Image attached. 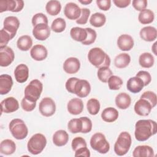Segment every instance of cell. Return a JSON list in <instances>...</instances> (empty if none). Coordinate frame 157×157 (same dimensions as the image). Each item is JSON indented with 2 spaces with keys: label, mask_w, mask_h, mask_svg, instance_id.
Instances as JSON below:
<instances>
[{
  "label": "cell",
  "mask_w": 157,
  "mask_h": 157,
  "mask_svg": "<svg viewBox=\"0 0 157 157\" xmlns=\"http://www.w3.org/2000/svg\"><path fill=\"white\" fill-rule=\"evenodd\" d=\"M157 124L152 120H139L135 124L134 136L137 140L143 142L156 134Z\"/></svg>",
  "instance_id": "obj_1"
},
{
  "label": "cell",
  "mask_w": 157,
  "mask_h": 157,
  "mask_svg": "<svg viewBox=\"0 0 157 157\" xmlns=\"http://www.w3.org/2000/svg\"><path fill=\"white\" fill-rule=\"evenodd\" d=\"M88 59L90 63L98 69L102 67H109L110 65L109 56L99 47H94L90 50Z\"/></svg>",
  "instance_id": "obj_2"
},
{
  "label": "cell",
  "mask_w": 157,
  "mask_h": 157,
  "mask_svg": "<svg viewBox=\"0 0 157 157\" xmlns=\"http://www.w3.org/2000/svg\"><path fill=\"white\" fill-rule=\"evenodd\" d=\"M131 143L132 139L130 134L126 131L121 132L114 144V151L116 155L118 156L126 155L130 149Z\"/></svg>",
  "instance_id": "obj_3"
},
{
  "label": "cell",
  "mask_w": 157,
  "mask_h": 157,
  "mask_svg": "<svg viewBox=\"0 0 157 157\" xmlns=\"http://www.w3.org/2000/svg\"><path fill=\"white\" fill-rule=\"evenodd\" d=\"M47 145V139L44 135L40 133L34 134L28 140L27 148L32 155L40 154L45 148Z\"/></svg>",
  "instance_id": "obj_4"
},
{
  "label": "cell",
  "mask_w": 157,
  "mask_h": 157,
  "mask_svg": "<svg viewBox=\"0 0 157 157\" xmlns=\"http://www.w3.org/2000/svg\"><path fill=\"white\" fill-rule=\"evenodd\" d=\"M9 128L13 137L17 140L24 139L28 136V127L21 119L15 118L12 120L9 123Z\"/></svg>",
  "instance_id": "obj_5"
},
{
  "label": "cell",
  "mask_w": 157,
  "mask_h": 157,
  "mask_svg": "<svg viewBox=\"0 0 157 157\" xmlns=\"http://www.w3.org/2000/svg\"><path fill=\"white\" fill-rule=\"evenodd\" d=\"M90 146L94 150L101 154H105L110 150V144L101 132H96L91 136Z\"/></svg>",
  "instance_id": "obj_6"
},
{
  "label": "cell",
  "mask_w": 157,
  "mask_h": 157,
  "mask_svg": "<svg viewBox=\"0 0 157 157\" xmlns=\"http://www.w3.org/2000/svg\"><path fill=\"white\" fill-rule=\"evenodd\" d=\"M43 90V85L38 79L31 80L25 88V98L36 102L40 98Z\"/></svg>",
  "instance_id": "obj_7"
},
{
  "label": "cell",
  "mask_w": 157,
  "mask_h": 157,
  "mask_svg": "<svg viewBox=\"0 0 157 157\" xmlns=\"http://www.w3.org/2000/svg\"><path fill=\"white\" fill-rule=\"evenodd\" d=\"M24 7L22 0H1L0 1V13L6 11L12 12H20Z\"/></svg>",
  "instance_id": "obj_8"
},
{
  "label": "cell",
  "mask_w": 157,
  "mask_h": 157,
  "mask_svg": "<svg viewBox=\"0 0 157 157\" xmlns=\"http://www.w3.org/2000/svg\"><path fill=\"white\" fill-rule=\"evenodd\" d=\"M39 110L40 114L44 117H51L55 113L56 105L55 101L50 98H43L39 105Z\"/></svg>",
  "instance_id": "obj_9"
},
{
  "label": "cell",
  "mask_w": 157,
  "mask_h": 157,
  "mask_svg": "<svg viewBox=\"0 0 157 157\" xmlns=\"http://www.w3.org/2000/svg\"><path fill=\"white\" fill-rule=\"evenodd\" d=\"M91 91V85L90 83L83 79H78L74 87L73 94H76L79 98H85L88 96Z\"/></svg>",
  "instance_id": "obj_10"
},
{
  "label": "cell",
  "mask_w": 157,
  "mask_h": 157,
  "mask_svg": "<svg viewBox=\"0 0 157 157\" xmlns=\"http://www.w3.org/2000/svg\"><path fill=\"white\" fill-rule=\"evenodd\" d=\"M20 21L17 17L15 16H9L5 18L4 20L3 28L14 37L20 26Z\"/></svg>",
  "instance_id": "obj_11"
},
{
  "label": "cell",
  "mask_w": 157,
  "mask_h": 157,
  "mask_svg": "<svg viewBox=\"0 0 157 157\" xmlns=\"http://www.w3.org/2000/svg\"><path fill=\"white\" fill-rule=\"evenodd\" d=\"M14 59L15 54L10 47L6 46L0 48V66L1 67L9 66Z\"/></svg>",
  "instance_id": "obj_12"
},
{
  "label": "cell",
  "mask_w": 157,
  "mask_h": 157,
  "mask_svg": "<svg viewBox=\"0 0 157 157\" xmlns=\"http://www.w3.org/2000/svg\"><path fill=\"white\" fill-rule=\"evenodd\" d=\"M19 108L18 101L13 97H8L1 102V112L10 113L17 111Z\"/></svg>",
  "instance_id": "obj_13"
},
{
  "label": "cell",
  "mask_w": 157,
  "mask_h": 157,
  "mask_svg": "<svg viewBox=\"0 0 157 157\" xmlns=\"http://www.w3.org/2000/svg\"><path fill=\"white\" fill-rule=\"evenodd\" d=\"M50 28L48 25L40 23L34 26L33 29V35L39 40H45L49 37L50 35Z\"/></svg>",
  "instance_id": "obj_14"
},
{
  "label": "cell",
  "mask_w": 157,
  "mask_h": 157,
  "mask_svg": "<svg viewBox=\"0 0 157 157\" xmlns=\"http://www.w3.org/2000/svg\"><path fill=\"white\" fill-rule=\"evenodd\" d=\"M134 111L139 116H148L153 109L151 104L146 99L140 98L134 105Z\"/></svg>",
  "instance_id": "obj_15"
},
{
  "label": "cell",
  "mask_w": 157,
  "mask_h": 157,
  "mask_svg": "<svg viewBox=\"0 0 157 157\" xmlns=\"http://www.w3.org/2000/svg\"><path fill=\"white\" fill-rule=\"evenodd\" d=\"M64 13L69 20H77L81 15V9L74 2H68L64 8Z\"/></svg>",
  "instance_id": "obj_16"
},
{
  "label": "cell",
  "mask_w": 157,
  "mask_h": 157,
  "mask_svg": "<svg viewBox=\"0 0 157 157\" xmlns=\"http://www.w3.org/2000/svg\"><path fill=\"white\" fill-rule=\"evenodd\" d=\"M64 71L69 74H76L80 69V63L78 58L70 57L66 59L63 63Z\"/></svg>",
  "instance_id": "obj_17"
},
{
  "label": "cell",
  "mask_w": 157,
  "mask_h": 157,
  "mask_svg": "<svg viewBox=\"0 0 157 157\" xmlns=\"http://www.w3.org/2000/svg\"><path fill=\"white\" fill-rule=\"evenodd\" d=\"M133 38L129 34H121L117 39V45L122 51H129L134 47Z\"/></svg>",
  "instance_id": "obj_18"
},
{
  "label": "cell",
  "mask_w": 157,
  "mask_h": 157,
  "mask_svg": "<svg viewBox=\"0 0 157 157\" xmlns=\"http://www.w3.org/2000/svg\"><path fill=\"white\" fill-rule=\"evenodd\" d=\"M30 55L36 61H40L44 60L48 55V51L46 47L40 44L35 45L30 50Z\"/></svg>",
  "instance_id": "obj_19"
},
{
  "label": "cell",
  "mask_w": 157,
  "mask_h": 157,
  "mask_svg": "<svg viewBox=\"0 0 157 157\" xmlns=\"http://www.w3.org/2000/svg\"><path fill=\"white\" fill-rule=\"evenodd\" d=\"M83 107L84 105L82 100L77 98L71 99L67 104V111L74 115L80 114L83 110Z\"/></svg>",
  "instance_id": "obj_20"
},
{
  "label": "cell",
  "mask_w": 157,
  "mask_h": 157,
  "mask_svg": "<svg viewBox=\"0 0 157 157\" xmlns=\"http://www.w3.org/2000/svg\"><path fill=\"white\" fill-rule=\"evenodd\" d=\"M14 76L16 81L20 83L27 81L29 77V69L25 64H18L15 69Z\"/></svg>",
  "instance_id": "obj_21"
},
{
  "label": "cell",
  "mask_w": 157,
  "mask_h": 157,
  "mask_svg": "<svg viewBox=\"0 0 157 157\" xmlns=\"http://www.w3.org/2000/svg\"><path fill=\"white\" fill-rule=\"evenodd\" d=\"M139 35L142 40L147 42H152L155 40L157 37V30L153 26H147L140 29Z\"/></svg>",
  "instance_id": "obj_22"
},
{
  "label": "cell",
  "mask_w": 157,
  "mask_h": 157,
  "mask_svg": "<svg viewBox=\"0 0 157 157\" xmlns=\"http://www.w3.org/2000/svg\"><path fill=\"white\" fill-rule=\"evenodd\" d=\"M144 86V84L143 81L136 76L131 77L127 81L126 88L132 93H139L143 89Z\"/></svg>",
  "instance_id": "obj_23"
},
{
  "label": "cell",
  "mask_w": 157,
  "mask_h": 157,
  "mask_svg": "<svg viewBox=\"0 0 157 157\" xmlns=\"http://www.w3.org/2000/svg\"><path fill=\"white\" fill-rule=\"evenodd\" d=\"M13 85L12 78L8 74H1L0 75V94L4 95L7 94Z\"/></svg>",
  "instance_id": "obj_24"
},
{
  "label": "cell",
  "mask_w": 157,
  "mask_h": 157,
  "mask_svg": "<svg viewBox=\"0 0 157 157\" xmlns=\"http://www.w3.org/2000/svg\"><path fill=\"white\" fill-rule=\"evenodd\" d=\"M154 156L152 147L146 145L137 146L132 152V156L134 157H153Z\"/></svg>",
  "instance_id": "obj_25"
},
{
  "label": "cell",
  "mask_w": 157,
  "mask_h": 157,
  "mask_svg": "<svg viewBox=\"0 0 157 157\" xmlns=\"http://www.w3.org/2000/svg\"><path fill=\"white\" fill-rule=\"evenodd\" d=\"M115 102L118 108L124 110L130 106L131 103V98L128 93H120L117 95Z\"/></svg>",
  "instance_id": "obj_26"
},
{
  "label": "cell",
  "mask_w": 157,
  "mask_h": 157,
  "mask_svg": "<svg viewBox=\"0 0 157 157\" xmlns=\"http://www.w3.org/2000/svg\"><path fill=\"white\" fill-rule=\"evenodd\" d=\"M52 140L56 146L62 147L68 142L69 135L64 130H58L53 134Z\"/></svg>",
  "instance_id": "obj_27"
},
{
  "label": "cell",
  "mask_w": 157,
  "mask_h": 157,
  "mask_svg": "<svg viewBox=\"0 0 157 157\" xmlns=\"http://www.w3.org/2000/svg\"><path fill=\"white\" fill-rule=\"evenodd\" d=\"M118 117V110L112 107L105 108L101 113V118L102 120L107 123H112L116 121Z\"/></svg>",
  "instance_id": "obj_28"
},
{
  "label": "cell",
  "mask_w": 157,
  "mask_h": 157,
  "mask_svg": "<svg viewBox=\"0 0 157 157\" xmlns=\"http://www.w3.org/2000/svg\"><path fill=\"white\" fill-rule=\"evenodd\" d=\"M15 143L11 139L3 140L0 144V152L3 155H12L15 151Z\"/></svg>",
  "instance_id": "obj_29"
},
{
  "label": "cell",
  "mask_w": 157,
  "mask_h": 157,
  "mask_svg": "<svg viewBox=\"0 0 157 157\" xmlns=\"http://www.w3.org/2000/svg\"><path fill=\"white\" fill-rule=\"evenodd\" d=\"M70 35L72 39L77 42H83L87 37L86 28L80 27H73L70 31Z\"/></svg>",
  "instance_id": "obj_30"
},
{
  "label": "cell",
  "mask_w": 157,
  "mask_h": 157,
  "mask_svg": "<svg viewBox=\"0 0 157 157\" xmlns=\"http://www.w3.org/2000/svg\"><path fill=\"white\" fill-rule=\"evenodd\" d=\"M131 62V56L126 53H120L117 55L114 59L115 66L119 69H123L127 67Z\"/></svg>",
  "instance_id": "obj_31"
},
{
  "label": "cell",
  "mask_w": 157,
  "mask_h": 157,
  "mask_svg": "<svg viewBox=\"0 0 157 157\" xmlns=\"http://www.w3.org/2000/svg\"><path fill=\"white\" fill-rule=\"evenodd\" d=\"M155 63V59L152 54L148 52L142 53L139 58V63L144 68L151 67Z\"/></svg>",
  "instance_id": "obj_32"
},
{
  "label": "cell",
  "mask_w": 157,
  "mask_h": 157,
  "mask_svg": "<svg viewBox=\"0 0 157 157\" xmlns=\"http://www.w3.org/2000/svg\"><path fill=\"white\" fill-rule=\"evenodd\" d=\"M155 19L154 12L150 9H145L140 12L138 20L142 25H147L152 23Z\"/></svg>",
  "instance_id": "obj_33"
},
{
  "label": "cell",
  "mask_w": 157,
  "mask_h": 157,
  "mask_svg": "<svg viewBox=\"0 0 157 157\" xmlns=\"http://www.w3.org/2000/svg\"><path fill=\"white\" fill-rule=\"evenodd\" d=\"M17 45L18 49L21 51L29 50L33 45V40L28 35L20 36L17 42Z\"/></svg>",
  "instance_id": "obj_34"
},
{
  "label": "cell",
  "mask_w": 157,
  "mask_h": 157,
  "mask_svg": "<svg viewBox=\"0 0 157 157\" xmlns=\"http://www.w3.org/2000/svg\"><path fill=\"white\" fill-rule=\"evenodd\" d=\"M61 5L59 1L51 0L47 2L45 6V10L48 14L52 16L57 15L61 11Z\"/></svg>",
  "instance_id": "obj_35"
},
{
  "label": "cell",
  "mask_w": 157,
  "mask_h": 157,
  "mask_svg": "<svg viewBox=\"0 0 157 157\" xmlns=\"http://www.w3.org/2000/svg\"><path fill=\"white\" fill-rule=\"evenodd\" d=\"M106 22V17L104 14L96 12L91 15L90 18V23L96 28H100L104 25Z\"/></svg>",
  "instance_id": "obj_36"
},
{
  "label": "cell",
  "mask_w": 157,
  "mask_h": 157,
  "mask_svg": "<svg viewBox=\"0 0 157 157\" xmlns=\"http://www.w3.org/2000/svg\"><path fill=\"white\" fill-rule=\"evenodd\" d=\"M82 126L83 124L80 118L71 119L67 123V128L69 131L72 134L81 132L82 130Z\"/></svg>",
  "instance_id": "obj_37"
},
{
  "label": "cell",
  "mask_w": 157,
  "mask_h": 157,
  "mask_svg": "<svg viewBox=\"0 0 157 157\" xmlns=\"http://www.w3.org/2000/svg\"><path fill=\"white\" fill-rule=\"evenodd\" d=\"M99 101L95 98H91L87 101L86 108L88 113L92 115H96L100 110Z\"/></svg>",
  "instance_id": "obj_38"
},
{
  "label": "cell",
  "mask_w": 157,
  "mask_h": 157,
  "mask_svg": "<svg viewBox=\"0 0 157 157\" xmlns=\"http://www.w3.org/2000/svg\"><path fill=\"white\" fill-rule=\"evenodd\" d=\"M113 75L112 71L109 67H102L98 69L97 72V75L99 80L103 82L107 83L109 78Z\"/></svg>",
  "instance_id": "obj_39"
},
{
  "label": "cell",
  "mask_w": 157,
  "mask_h": 157,
  "mask_svg": "<svg viewBox=\"0 0 157 157\" xmlns=\"http://www.w3.org/2000/svg\"><path fill=\"white\" fill-rule=\"evenodd\" d=\"M66 27V21L62 18H56L55 19L52 25L51 29L55 33H59L64 31Z\"/></svg>",
  "instance_id": "obj_40"
},
{
  "label": "cell",
  "mask_w": 157,
  "mask_h": 157,
  "mask_svg": "<svg viewBox=\"0 0 157 157\" xmlns=\"http://www.w3.org/2000/svg\"><path fill=\"white\" fill-rule=\"evenodd\" d=\"M109 88L111 90H118L123 85V80L118 76L112 75L107 81Z\"/></svg>",
  "instance_id": "obj_41"
},
{
  "label": "cell",
  "mask_w": 157,
  "mask_h": 157,
  "mask_svg": "<svg viewBox=\"0 0 157 157\" xmlns=\"http://www.w3.org/2000/svg\"><path fill=\"white\" fill-rule=\"evenodd\" d=\"M86 29L87 31V37L85 40L82 42V44L85 45H89L95 42L97 37V34L95 30L91 28H86Z\"/></svg>",
  "instance_id": "obj_42"
},
{
  "label": "cell",
  "mask_w": 157,
  "mask_h": 157,
  "mask_svg": "<svg viewBox=\"0 0 157 157\" xmlns=\"http://www.w3.org/2000/svg\"><path fill=\"white\" fill-rule=\"evenodd\" d=\"M142 99H145L147 100L152 105L153 108L155 107L157 103V96L156 93L151 91H145L141 96L140 98Z\"/></svg>",
  "instance_id": "obj_43"
},
{
  "label": "cell",
  "mask_w": 157,
  "mask_h": 157,
  "mask_svg": "<svg viewBox=\"0 0 157 157\" xmlns=\"http://www.w3.org/2000/svg\"><path fill=\"white\" fill-rule=\"evenodd\" d=\"M87 146L86 140L82 137H76L74 138L72 140L71 143V147L73 151H75L78 149L85 147Z\"/></svg>",
  "instance_id": "obj_44"
},
{
  "label": "cell",
  "mask_w": 157,
  "mask_h": 157,
  "mask_svg": "<svg viewBox=\"0 0 157 157\" xmlns=\"http://www.w3.org/2000/svg\"><path fill=\"white\" fill-rule=\"evenodd\" d=\"M13 37L4 28H2L0 31V48L7 46L9 40H12Z\"/></svg>",
  "instance_id": "obj_45"
},
{
  "label": "cell",
  "mask_w": 157,
  "mask_h": 157,
  "mask_svg": "<svg viewBox=\"0 0 157 157\" xmlns=\"http://www.w3.org/2000/svg\"><path fill=\"white\" fill-rule=\"evenodd\" d=\"M31 22L33 26H35L36 25L40 23L48 25V18L47 16L43 13H37L33 17Z\"/></svg>",
  "instance_id": "obj_46"
},
{
  "label": "cell",
  "mask_w": 157,
  "mask_h": 157,
  "mask_svg": "<svg viewBox=\"0 0 157 157\" xmlns=\"http://www.w3.org/2000/svg\"><path fill=\"white\" fill-rule=\"evenodd\" d=\"M36 106V102L28 100L26 98H23L21 102V107L22 109L26 112L33 111Z\"/></svg>",
  "instance_id": "obj_47"
},
{
  "label": "cell",
  "mask_w": 157,
  "mask_h": 157,
  "mask_svg": "<svg viewBox=\"0 0 157 157\" xmlns=\"http://www.w3.org/2000/svg\"><path fill=\"white\" fill-rule=\"evenodd\" d=\"M90 15V10L89 9H81V15L80 17L77 20H76V23L78 25H85L88 22Z\"/></svg>",
  "instance_id": "obj_48"
},
{
  "label": "cell",
  "mask_w": 157,
  "mask_h": 157,
  "mask_svg": "<svg viewBox=\"0 0 157 157\" xmlns=\"http://www.w3.org/2000/svg\"><path fill=\"white\" fill-rule=\"evenodd\" d=\"M80 119L82 120L83 126H82V133L86 134L90 132L92 129V122L91 120L86 117H80Z\"/></svg>",
  "instance_id": "obj_49"
},
{
  "label": "cell",
  "mask_w": 157,
  "mask_h": 157,
  "mask_svg": "<svg viewBox=\"0 0 157 157\" xmlns=\"http://www.w3.org/2000/svg\"><path fill=\"white\" fill-rule=\"evenodd\" d=\"M136 76L140 78L143 81L144 86H147L151 82V76L147 71H140L136 74Z\"/></svg>",
  "instance_id": "obj_50"
},
{
  "label": "cell",
  "mask_w": 157,
  "mask_h": 157,
  "mask_svg": "<svg viewBox=\"0 0 157 157\" xmlns=\"http://www.w3.org/2000/svg\"><path fill=\"white\" fill-rule=\"evenodd\" d=\"M132 6L137 11H142L146 9L147 7V1L146 0H134L132 1Z\"/></svg>",
  "instance_id": "obj_51"
},
{
  "label": "cell",
  "mask_w": 157,
  "mask_h": 157,
  "mask_svg": "<svg viewBox=\"0 0 157 157\" xmlns=\"http://www.w3.org/2000/svg\"><path fill=\"white\" fill-rule=\"evenodd\" d=\"M96 4L98 8L102 10H109L111 7L110 0H96Z\"/></svg>",
  "instance_id": "obj_52"
},
{
  "label": "cell",
  "mask_w": 157,
  "mask_h": 157,
  "mask_svg": "<svg viewBox=\"0 0 157 157\" xmlns=\"http://www.w3.org/2000/svg\"><path fill=\"white\" fill-rule=\"evenodd\" d=\"M78 79V78L77 77H71L66 81V84H65V87H66V90L68 92L73 94L74 87V85Z\"/></svg>",
  "instance_id": "obj_53"
},
{
  "label": "cell",
  "mask_w": 157,
  "mask_h": 157,
  "mask_svg": "<svg viewBox=\"0 0 157 157\" xmlns=\"http://www.w3.org/2000/svg\"><path fill=\"white\" fill-rule=\"evenodd\" d=\"M74 156H85V157H90V151L89 149L85 147H82L75 151Z\"/></svg>",
  "instance_id": "obj_54"
},
{
  "label": "cell",
  "mask_w": 157,
  "mask_h": 157,
  "mask_svg": "<svg viewBox=\"0 0 157 157\" xmlns=\"http://www.w3.org/2000/svg\"><path fill=\"white\" fill-rule=\"evenodd\" d=\"M113 2L119 8H125L130 4L131 1L130 0H113Z\"/></svg>",
  "instance_id": "obj_55"
},
{
  "label": "cell",
  "mask_w": 157,
  "mask_h": 157,
  "mask_svg": "<svg viewBox=\"0 0 157 157\" xmlns=\"http://www.w3.org/2000/svg\"><path fill=\"white\" fill-rule=\"evenodd\" d=\"M79 2L82 4H84V5H88L90 4V3L92 2V1L91 0H83V1H82V0H79Z\"/></svg>",
  "instance_id": "obj_56"
},
{
  "label": "cell",
  "mask_w": 157,
  "mask_h": 157,
  "mask_svg": "<svg viewBox=\"0 0 157 157\" xmlns=\"http://www.w3.org/2000/svg\"><path fill=\"white\" fill-rule=\"evenodd\" d=\"M156 44H157V42H155L153 44V45H152V47H151V50L153 51V52L154 53V54L155 55H157V53H156Z\"/></svg>",
  "instance_id": "obj_57"
}]
</instances>
